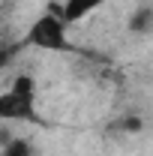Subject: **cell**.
Listing matches in <instances>:
<instances>
[{"instance_id": "1", "label": "cell", "mask_w": 153, "mask_h": 156, "mask_svg": "<svg viewBox=\"0 0 153 156\" xmlns=\"http://www.w3.org/2000/svg\"><path fill=\"white\" fill-rule=\"evenodd\" d=\"M0 123H42L36 111V81L15 75L6 90H0Z\"/></svg>"}, {"instance_id": "2", "label": "cell", "mask_w": 153, "mask_h": 156, "mask_svg": "<svg viewBox=\"0 0 153 156\" xmlns=\"http://www.w3.org/2000/svg\"><path fill=\"white\" fill-rule=\"evenodd\" d=\"M24 45L39 48V51H57V54L72 51L69 24L60 15V3H48V9L30 24V30H27V36H24Z\"/></svg>"}, {"instance_id": "3", "label": "cell", "mask_w": 153, "mask_h": 156, "mask_svg": "<svg viewBox=\"0 0 153 156\" xmlns=\"http://www.w3.org/2000/svg\"><path fill=\"white\" fill-rule=\"evenodd\" d=\"M102 3H105V0H63V3H60V15H63L66 24H75V21L93 15Z\"/></svg>"}, {"instance_id": "4", "label": "cell", "mask_w": 153, "mask_h": 156, "mask_svg": "<svg viewBox=\"0 0 153 156\" xmlns=\"http://www.w3.org/2000/svg\"><path fill=\"white\" fill-rule=\"evenodd\" d=\"M126 27H129L132 36H147V33L153 30V9L150 6H138L132 15H129Z\"/></svg>"}, {"instance_id": "5", "label": "cell", "mask_w": 153, "mask_h": 156, "mask_svg": "<svg viewBox=\"0 0 153 156\" xmlns=\"http://www.w3.org/2000/svg\"><path fill=\"white\" fill-rule=\"evenodd\" d=\"M0 156H36V147L27 141V138H12L6 147H0Z\"/></svg>"}, {"instance_id": "6", "label": "cell", "mask_w": 153, "mask_h": 156, "mask_svg": "<svg viewBox=\"0 0 153 156\" xmlns=\"http://www.w3.org/2000/svg\"><path fill=\"white\" fill-rule=\"evenodd\" d=\"M117 126H120L123 132H129V135H138V132L144 129V120H141L138 114H129V117H123V120H120Z\"/></svg>"}, {"instance_id": "7", "label": "cell", "mask_w": 153, "mask_h": 156, "mask_svg": "<svg viewBox=\"0 0 153 156\" xmlns=\"http://www.w3.org/2000/svg\"><path fill=\"white\" fill-rule=\"evenodd\" d=\"M12 138H15V132H12L9 126H0V147H6V144H9Z\"/></svg>"}]
</instances>
